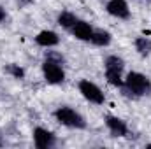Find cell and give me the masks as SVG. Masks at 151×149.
<instances>
[{"label": "cell", "mask_w": 151, "mask_h": 149, "mask_svg": "<svg viewBox=\"0 0 151 149\" xmlns=\"http://www.w3.org/2000/svg\"><path fill=\"white\" fill-rule=\"evenodd\" d=\"M123 93L132 98L150 97L151 95V79L141 72H128L125 77V84L121 86Z\"/></svg>", "instance_id": "6da1fadb"}, {"label": "cell", "mask_w": 151, "mask_h": 149, "mask_svg": "<svg viewBox=\"0 0 151 149\" xmlns=\"http://www.w3.org/2000/svg\"><path fill=\"white\" fill-rule=\"evenodd\" d=\"M53 116L62 126L74 128V130H84L86 128V119L83 117V114L72 109V107H69V105H62V107L55 109Z\"/></svg>", "instance_id": "7a4b0ae2"}, {"label": "cell", "mask_w": 151, "mask_h": 149, "mask_svg": "<svg viewBox=\"0 0 151 149\" xmlns=\"http://www.w3.org/2000/svg\"><path fill=\"white\" fill-rule=\"evenodd\" d=\"M40 70H42V77L47 84H62L65 81V69H63V63H58V62H53V60H47L44 58L42 65H40Z\"/></svg>", "instance_id": "3957f363"}, {"label": "cell", "mask_w": 151, "mask_h": 149, "mask_svg": "<svg viewBox=\"0 0 151 149\" xmlns=\"http://www.w3.org/2000/svg\"><path fill=\"white\" fill-rule=\"evenodd\" d=\"M77 88H79V93L83 95V98L90 104H95V105H102L106 102V95L104 91L95 84L91 82L90 79H81L77 82Z\"/></svg>", "instance_id": "277c9868"}, {"label": "cell", "mask_w": 151, "mask_h": 149, "mask_svg": "<svg viewBox=\"0 0 151 149\" xmlns=\"http://www.w3.org/2000/svg\"><path fill=\"white\" fill-rule=\"evenodd\" d=\"M32 137H34V144L37 149H51L56 146V135L47 128L35 126Z\"/></svg>", "instance_id": "5b68a950"}, {"label": "cell", "mask_w": 151, "mask_h": 149, "mask_svg": "<svg viewBox=\"0 0 151 149\" xmlns=\"http://www.w3.org/2000/svg\"><path fill=\"white\" fill-rule=\"evenodd\" d=\"M106 11L116 19H130V5L127 0H109L106 4Z\"/></svg>", "instance_id": "8992f818"}, {"label": "cell", "mask_w": 151, "mask_h": 149, "mask_svg": "<svg viewBox=\"0 0 151 149\" xmlns=\"http://www.w3.org/2000/svg\"><path fill=\"white\" fill-rule=\"evenodd\" d=\"M104 123H106V126H107V130L111 132L113 137H127L128 135V125L121 117L113 116V114H107L104 117Z\"/></svg>", "instance_id": "52a82bcc"}, {"label": "cell", "mask_w": 151, "mask_h": 149, "mask_svg": "<svg viewBox=\"0 0 151 149\" xmlns=\"http://www.w3.org/2000/svg\"><path fill=\"white\" fill-rule=\"evenodd\" d=\"M70 34L74 35L77 40H83V42H91V35H93V27L84 21V19H77L76 25L70 28Z\"/></svg>", "instance_id": "ba28073f"}, {"label": "cell", "mask_w": 151, "mask_h": 149, "mask_svg": "<svg viewBox=\"0 0 151 149\" xmlns=\"http://www.w3.org/2000/svg\"><path fill=\"white\" fill-rule=\"evenodd\" d=\"M35 44L40 46V47L51 49V47H56L60 44V37L53 30H40L37 35H35Z\"/></svg>", "instance_id": "9c48e42d"}, {"label": "cell", "mask_w": 151, "mask_h": 149, "mask_svg": "<svg viewBox=\"0 0 151 149\" xmlns=\"http://www.w3.org/2000/svg\"><path fill=\"white\" fill-rule=\"evenodd\" d=\"M113 42V35L109 30L106 28H93V35H91V44L99 46V47H107Z\"/></svg>", "instance_id": "30bf717a"}, {"label": "cell", "mask_w": 151, "mask_h": 149, "mask_svg": "<svg viewBox=\"0 0 151 149\" xmlns=\"http://www.w3.org/2000/svg\"><path fill=\"white\" fill-rule=\"evenodd\" d=\"M77 19H79V18L76 16L74 12H70V11H62V12H58V16H56V25L62 27L63 30H69V32H70V28L76 25Z\"/></svg>", "instance_id": "8fae6325"}, {"label": "cell", "mask_w": 151, "mask_h": 149, "mask_svg": "<svg viewBox=\"0 0 151 149\" xmlns=\"http://www.w3.org/2000/svg\"><path fill=\"white\" fill-rule=\"evenodd\" d=\"M134 47L141 56H148V54H151V39L144 37V35L137 37L134 40Z\"/></svg>", "instance_id": "7c38bea8"}, {"label": "cell", "mask_w": 151, "mask_h": 149, "mask_svg": "<svg viewBox=\"0 0 151 149\" xmlns=\"http://www.w3.org/2000/svg\"><path fill=\"white\" fill-rule=\"evenodd\" d=\"M104 69H111V70H119V72H123L125 62H123V58L118 56V54H109V56H106V60H104Z\"/></svg>", "instance_id": "4fadbf2b"}, {"label": "cell", "mask_w": 151, "mask_h": 149, "mask_svg": "<svg viewBox=\"0 0 151 149\" xmlns=\"http://www.w3.org/2000/svg\"><path fill=\"white\" fill-rule=\"evenodd\" d=\"M106 81L114 86V88H121L125 84V77H123V72L119 70H111V69H106Z\"/></svg>", "instance_id": "5bb4252c"}, {"label": "cell", "mask_w": 151, "mask_h": 149, "mask_svg": "<svg viewBox=\"0 0 151 149\" xmlns=\"http://www.w3.org/2000/svg\"><path fill=\"white\" fill-rule=\"evenodd\" d=\"M5 72L11 75L12 79H18V81H21V79H25V69L21 67V65H18V63H9V65H5Z\"/></svg>", "instance_id": "9a60e30c"}, {"label": "cell", "mask_w": 151, "mask_h": 149, "mask_svg": "<svg viewBox=\"0 0 151 149\" xmlns=\"http://www.w3.org/2000/svg\"><path fill=\"white\" fill-rule=\"evenodd\" d=\"M44 58L53 60V62H58V63H65V58H63L60 53H56V51H46V56H44Z\"/></svg>", "instance_id": "2e32d148"}, {"label": "cell", "mask_w": 151, "mask_h": 149, "mask_svg": "<svg viewBox=\"0 0 151 149\" xmlns=\"http://www.w3.org/2000/svg\"><path fill=\"white\" fill-rule=\"evenodd\" d=\"M5 19H7V12H5V9L0 5V25L5 23Z\"/></svg>", "instance_id": "e0dca14e"}, {"label": "cell", "mask_w": 151, "mask_h": 149, "mask_svg": "<svg viewBox=\"0 0 151 149\" xmlns=\"http://www.w3.org/2000/svg\"><path fill=\"white\" fill-rule=\"evenodd\" d=\"M16 2H18V5H19V7H25V5H30L34 0H16Z\"/></svg>", "instance_id": "ac0fdd59"}, {"label": "cell", "mask_w": 151, "mask_h": 149, "mask_svg": "<svg viewBox=\"0 0 151 149\" xmlns=\"http://www.w3.org/2000/svg\"><path fill=\"white\" fill-rule=\"evenodd\" d=\"M2 146H4V139L0 137V148H2Z\"/></svg>", "instance_id": "d6986e66"}, {"label": "cell", "mask_w": 151, "mask_h": 149, "mask_svg": "<svg viewBox=\"0 0 151 149\" xmlns=\"http://www.w3.org/2000/svg\"><path fill=\"white\" fill-rule=\"evenodd\" d=\"M146 148H151V144H146Z\"/></svg>", "instance_id": "ffe728a7"}]
</instances>
